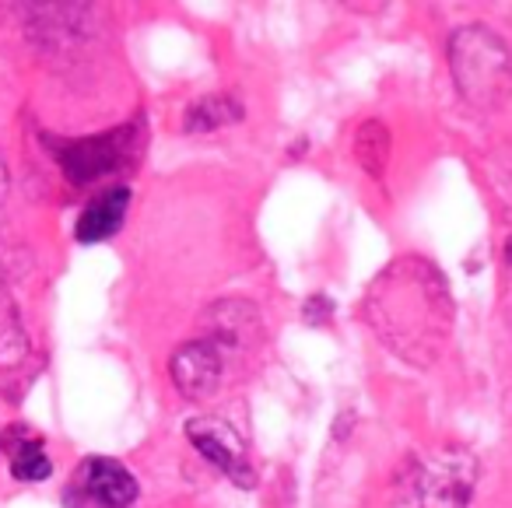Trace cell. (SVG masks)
Returning a JSON list of instances; mask_svg holds the SVG:
<instances>
[{"instance_id":"6da1fadb","label":"cell","mask_w":512,"mask_h":508,"mask_svg":"<svg viewBox=\"0 0 512 508\" xmlns=\"http://www.w3.org/2000/svg\"><path fill=\"white\" fill-rule=\"evenodd\" d=\"M365 323L411 368H432L453 337L456 305L442 270L425 256H397L365 291Z\"/></svg>"},{"instance_id":"7a4b0ae2","label":"cell","mask_w":512,"mask_h":508,"mask_svg":"<svg viewBox=\"0 0 512 508\" xmlns=\"http://www.w3.org/2000/svg\"><path fill=\"white\" fill-rule=\"evenodd\" d=\"M477 480L481 466L474 452L463 445H435L400 473L390 508H467Z\"/></svg>"},{"instance_id":"3957f363","label":"cell","mask_w":512,"mask_h":508,"mask_svg":"<svg viewBox=\"0 0 512 508\" xmlns=\"http://www.w3.org/2000/svg\"><path fill=\"white\" fill-rule=\"evenodd\" d=\"M449 74L477 109H495L512 88V53L488 25H463L449 36Z\"/></svg>"},{"instance_id":"277c9868","label":"cell","mask_w":512,"mask_h":508,"mask_svg":"<svg viewBox=\"0 0 512 508\" xmlns=\"http://www.w3.org/2000/svg\"><path fill=\"white\" fill-rule=\"evenodd\" d=\"M200 337L218 347L225 372H232L235 365H253L267 344L264 316L246 298H221L207 305L200 316Z\"/></svg>"},{"instance_id":"5b68a950","label":"cell","mask_w":512,"mask_h":508,"mask_svg":"<svg viewBox=\"0 0 512 508\" xmlns=\"http://www.w3.org/2000/svg\"><path fill=\"white\" fill-rule=\"evenodd\" d=\"M186 438H190V445L207 459V463L218 466V470L225 473V477H232L239 487L256 484V473L246 456V442H242L239 431H235L228 421L211 417V414L193 417V421H186Z\"/></svg>"},{"instance_id":"8992f818","label":"cell","mask_w":512,"mask_h":508,"mask_svg":"<svg viewBox=\"0 0 512 508\" xmlns=\"http://www.w3.org/2000/svg\"><path fill=\"white\" fill-rule=\"evenodd\" d=\"M169 375L186 400L204 403L218 393L228 372H225V361H221L218 347L204 337H193L176 347V354H172V361H169Z\"/></svg>"},{"instance_id":"52a82bcc","label":"cell","mask_w":512,"mask_h":508,"mask_svg":"<svg viewBox=\"0 0 512 508\" xmlns=\"http://www.w3.org/2000/svg\"><path fill=\"white\" fill-rule=\"evenodd\" d=\"M74 487L81 491V498L95 508H130L141 494L137 477L120 463V459L109 456H92L78 466V477Z\"/></svg>"},{"instance_id":"ba28073f","label":"cell","mask_w":512,"mask_h":508,"mask_svg":"<svg viewBox=\"0 0 512 508\" xmlns=\"http://www.w3.org/2000/svg\"><path fill=\"white\" fill-rule=\"evenodd\" d=\"M130 134H106L92 137V141H74L64 144V151H57V162L64 165V172L71 176V183H92V179L113 172L127 155Z\"/></svg>"},{"instance_id":"9c48e42d","label":"cell","mask_w":512,"mask_h":508,"mask_svg":"<svg viewBox=\"0 0 512 508\" xmlns=\"http://www.w3.org/2000/svg\"><path fill=\"white\" fill-rule=\"evenodd\" d=\"M130 211V190L127 186H109V190L95 193L85 204V211L78 214V225H74V235L85 246H95V242L113 239L123 228Z\"/></svg>"},{"instance_id":"30bf717a","label":"cell","mask_w":512,"mask_h":508,"mask_svg":"<svg viewBox=\"0 0 512 508\" xmlns=\"http://www.w3.org/2000/svg\"><path fill=\"white\" fill-rule=\"evenodd\" d=\"M0 442H4V449H8V456H11V473H15V480L36 484V480L50 477L53 463H50V456H46V445L39 435H32V431H25V428H11Z\"/></svg>"},{"instance_id":"8fae6325","label":"cell","mask_w":512,"mask_h":508,"mask_svg":"<svg viewBox=\"0 0 512 508\" xmlns=\"http://www.w3.org/2000/svg\"><path fill=\"white\" fill-rule=\"evenodd\" d=\"M246 116L242 102L235 95H225V92H214V95H200L197 102H190L183 116V130L186 134H211V130H221V127H232Z\"/></svg>"},{"instance_id":"7c38bea8","label":"cell","mask_w":512,"mask_h":508,"mask_svg":"<svg viewBox=\"0 0 512 508\" xmlns=\"http://www.w3.org/2000/svg\"><path fill=\"white\" fill-rule=\"evenodd\" d=\"M355 151H358V162L369 176H383L386 172V162H390V134L379 120H369L358 127V137H355Z\"/></svg>"},{"instance_id":"4fadbf2b","label":"cell","mask_w":512,"mask_h":508,"mask_svg":"<svg viewBox=\"0 0 512 508\" xmlns=\"http://www.w3.org/2000/svg\"><path fill=\"white\" fill-rule=\"evenodd\" d=\"M8 197V169H4V162H0V200Z\"/></svg>"}]
</instances>
